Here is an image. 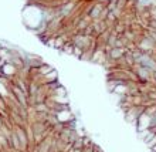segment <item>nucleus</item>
Segmentation results:
<instances>
[{
    "mask_svg": "<svg viewBox=\"0 0 156 152\" xmlns=\"http://www.w3.org/2000/svg\"><path fill=\"white\" fill-rule=\"evenodd\" d=\"M104 10H105V4H104L102 2H98V3H94L88 9L87 14L90 16L91 20H98V19H101V16H102Z\"/></svg>",
    "mask_w": 156,
    "mask_h": 152,
    "instance_id": "obj_1",
    "label": "nucleus"
}]
</instances>
